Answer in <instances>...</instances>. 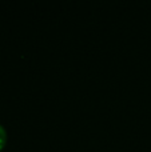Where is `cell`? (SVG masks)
<instances>
[{"label":"cell","mask_w":151,"mask_h":152,"mask_svg":"<svg viewBox=\"0 0 151 152\" xmlns=\"http://www.w3.org/2000/svg\"><path fill=\"white\" fill-rule=\"evenodd\" d=\"M5 142H7V132H5L4 127L0 124V150L4 147Z\"/></svg>","instance_id":"1"}]
</instances>
